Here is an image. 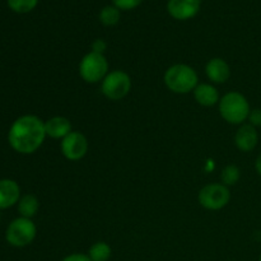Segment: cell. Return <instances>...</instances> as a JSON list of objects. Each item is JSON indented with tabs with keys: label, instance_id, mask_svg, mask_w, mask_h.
<instances>
[{
	"label": "cell",
	"instance_id": "19",
	"mask_svg": "<svg viewBox=\"0 0 261 261\" xmlns=\"http://www.w3.org/2000/svg\"><path fill=\"white\" fill-rule=\"evenodd\" d=\"M38 0H8V5L10 9L19 14L30 13L37 7Z\"/></svg>",
	"mask_w": 261,
	"mask_h": 261
},
{
	"label": "cell",
	"instance_id": "25",
	"mask_svg": "<svg viewBox=\"0 0 261 261\" xmlns=\"http://www.w3.org/2000/svg\"><path fill=\"white\" fill-rule=\"evenodd\" d=\"M259 261H261V254H260V257H259Z\"/></svg>",
	"mask_w": 261,
	"mask_h": 261
},
{
	"label": "cell",
	"instance_id": "22",
	"mask_svg": "<svg viewBox=\"0 0 261 261\" xmlns=\"http://www.w3.org/2000/svg\"><path fill=\"white\" fill-rule=\"evenodd\" d=\"M107 50V43L106 41L102 40V38H97L92 42V51L97 54H102L105 55V51Z\"/></svg>",
	"mask_w": 261,
	"mask_h": 261
},
{
	"label": "cell",
	"instance_id": "1",
	"mask_svg": "<svg viewBox=\"0 0 261 261\" xmlns=\"http://www.w3.org/2000/svg\"><path fill=\"white\" fill-rule=\"evenodd\" d=\"M45 121L36 115L18 117L8 133V142L12 149L20 154L37 152L46 139Z\"/></svg>",
	"mask_w": 261,
	"mask_h": 261
},
{
	"label": "cell",
	"instance_id": "15",
	"mask_svg": "<svg viewBox=\"0 0 261 261\" xmlns=\"http://www.w3.org/2000/svg\"><path fill=\"white\" fill-rule=\"evenodd\" d=\"M38 209H40V201H38L37 196L33 194H25V195L20 196L19 201H18V213L20 217L32 219L37 214Z\"/></svg>",
	"mask_w": 261,
	"mask_h": 261
},
{
	"label": "cell",
	"instance_id": "10",
	"mask_svg": "<svg viewBox=\"0 0 261 261\" xmlns=\"http://www.w3.org/2000/svg\"><path fill=\"white\" fill-rule=\"evenodd\" d=\"M259 143V133L256 127L250 124H242L234 134V145L237 149L244 153H250L257 147Z\"/></svg>",
	"mask_w": 261,
	"mask_h": 261
},
{
	"label": "cell",
	"instance_id": "17",
	"mask_svg": "<svg viewBox=\"0 0 261 261\" xmlns=\"http://www.w3.org/2000/svg\"><path fill=\"white\" fill-rule=\"evenodd\" d=\"M99 22L106 27H114L120 22L121 18V10L117 9L115 5H106L99 12Z\"/></svg>",
	"mask_w": 261,
	"mask_h": 261
},
{
	"label": "cell",
	"instance_id": "8",
	"mask_svg": "<svg viewBox=\"0 0 261 261\" xmlns=\"http://www.w3.org/2000/svg\"><path fill=\"white\" fill-rule=\"evenodd\" d=\"M89 149V143L86 135L81 132H71L60 142V152L70 162L83 160Z\"/></svg>",
	"mask_w": 261,
	"mask_h": 261
},
{
	"label": "cell",
	"instance_id": "20",
	"mask_svg": "<svg viewBox=\"0 0 261 261\" xmlns=\"http://www.w3.org/2000/svg\"><path fill=\"white\" fill-rule=\"evenodd\" d=\"M143 0H112V5L120 10H132L139 7Z\"/></svg>",
	"mask_w": 261,
	"mask_h": 261
},
{
	"label": "cell",
	"instance_id": "11",
	"mask_svg": "<svg viewBox=\"0 0 261 261\" xmlns=\"http://www.w3.org/2000/svg\"><path fill=\"white\" fill-rule=\"evenodd\" d=\"M205 75L212 84H223L231 76V68L222 58H213L206 63Z\"/></svg>",
	"mask_w": 261,
	"mask_h": 261
},
{
	"label": "cell",
	"instance_id": "14",
	"mask_svg": "<svg viewBox=\"0 0 261 261\" xmlns=\"http://www.w3.org/2000/svg\"><path fill=\"white\" fill-rule=\"evenodd\" d=\"M193 94L196 103L203 107H212L214 105H218L221 99L218 89L212 83H199L193 91Z\"/></svg>",
	"mask_w": 261,
	"mask_h": 261
},
{
	"label": "cell",
	"instance_id": "6",
	"mask_svg": "<svg viewBox=\"0 0 261 261\" xmlns=\"http://www.w3.org/2000/svg\"><path fill=\"white\" fill-rule=\"evenodd\" d=\"M132 78L124 70L109 71L101 82V93L110 101H120L132 91Z\"/></svg>",
	"mask_w": 261,
	"mask_h": 261
},
{
	"label": "cell",
	"instance_id": "2",
	"mask_svg": "<svg viewBox=\"0 0 261 261\" xmlns=\"http://www.w3.org/2000/svg\"><path fill=\"white\" fill-rule=\"evenodd\" d=\"M218 111L222 119L231 125H242L249 119L251 106L241 92L232 91L219 99Z\"/></svg>",
	"mask_w": 261,
	"mask_h": 261
},
{
	"label": "cell",
	"instance_id": "3",
	"mask_svg": "<svg viewBox=\"0 0 261 261\" xmlns=\"http://www.w3.org/2000/svg\"><path fill=\"white\" fill-rule=\"evenodd\" d=\"M163 82L172 93L188 94L199 84V75L188 64H173L163 74Z\"/></svg>",
	"mask_w": 261,
	"mask_h": 261
},
{
	"label": "cell",
	"instance_id": "21",
	"mask_svg": "<svg viewBox=\"0 0 261 261\" xmlns=\"http://www.w3.org/2000/svg\"><path fill=\"white\" fill-rule=\"evenodd\" d=\"M247 121H249V124L252 125L254 127H260L261 126V109H251Z\"/></svg>",
	"mask_w": 261,
	"mask_h": 261
},
{
	"label": "cell",
	"instance_id": "18",
	"mask_svg": "<svg viewBox=\"0 0 261 261\" xmlns=\"http://www.w3.org/2000/svg\"><path fill=\"white\" fill-rule=\"evenodd\" d=\"M241 178V171L236 165H227L221 172V182L227 188L234 186Z\"/></svg>",
	"mask_w": 261,
	"mask_h": 261
},
{
	"label": "cell",
	"instance_id": "16",
	"mask_svg": "<svg viewBox=\"0 0 261 261\" xmlns=\"http://www.w3.org/2000/svg\"><path fill=\"white\" fill-rule=\"evenodd\" d=\"M87 255L92 261H109L112 256V249L107 242L97 241L89 247Z\"/></svg>",
	"mask_w": 261,
	"mask_h": 261
},
{
	"label": "cell",
	"instance_id": "12",
	"mask_svg": "<svg viewBox=\"0 0 261 261\" xmlns=\"http://www.w3.org/2000/svg\"><path fill=\"white\" fill-rule=\"evenodd\" d=\"M20 199V188L14 180H0V209L12 208Z\"/></svg>",
	"mask_w": 261,
	"mask_h": 261
},
{
	"label": "cell",
	"instance_id": "4",
	"mask_svg": "<svg viewBox=\"0 0 261 261\" xmlns=\"http://www.w3.org/2000/svg\"><path fill=\"white\" fill-rule=\"evenodd\" d=\"M79 75L86 83H101L105 76L109 74V61L102 54L89 51L82 58L78 66Z\"/></svg>",
	"mask_w": 261,
	"mask_h": 261
},
{
	"label": "cell",
	"instance_id": "5",
	"mask_svg": "<svg viewBox=\"0 0 261 261\" xmlns=\"http://www.w3.org/2000/svg\"><path fill=\"white\" fill-rule=\"evenodd\" d=\"M36 236H37L36 224L33 223L32 219L23 218V217H18L14 221L10 222L5 232V240L8 244L18 249L32 244Z\"/></svg>",
	"mask_w": 261,
	"mask_h": 261
},
{
	"label": "cell",
	"instance_id": "7",
	"mask_svg": "<svg viewBox=\"0 0 261 261\" xmlns=\"http://www.w3.org/2000/svg\"><path fill=\"white\" fill-rule=\"evenodd\" d=\"M231 200L229 188L222 182L208 184L200 189L198 194V201L206 211H221L228 205Z\"/></svg>",
	"mask_w": 261,
	"mask_h": 261
},
{
	"label": "cell",
	"instance_id": "23",
	"mask_svg": "<svg viewBox=\"0 0 261 261\" xmlns=\"http://www.w3.org/2000/svg\"><path fill=\"white\" fill-rule=\"evenodd\" d=\"M61 261H92L87 254H81V252H74V254L68 255Z\"/></svg>",
	"mask_w": 261,
	"mask_h": 261
},
{
	"label": "cell",
	"instance_id": "24",
	"mask_svg": "<svg viewBox=\"0 0 261 261\" xmlns=\"http://www.w3.org/2000/svg\"><path fill=\"white\" fill-rule=\"evenodd\" d=\"M255 171L259 176H261V154H259L255 160Z\"/></svg>",
	"mask_w": 261,
	"mask_h": 261
},
{
	"label": "cell",
	"instance_id": "9",
	"mask_svg": "<svg viewBox=\"0 0 261 261\" xmlns=\"http://www.w3.org/2000/svg\"><path fill=\"white\" fill-rule=\"evenodd\" d=\"M200 0H168L167 12L173 19L188 20L200 10Z\"/></svg>",
	"mask_w": 261,
	"mask_h": 261
},
{
	"label": "cell",
	"instance_id": "13",
	"mask_svg": "<svg viewBox=\"0 0 261 261\" xmlns=\"http://www.w3.org/2000/svg\"><path fill=\"white\" fill-rule=\"evenodd\" d=\"M45 130L48 138L61 140L73 132V126L68 117L54 116L45 121Z\"/></svg>",
	"mask_w": 261,
	"mask_h": 261
}]
</instances>
